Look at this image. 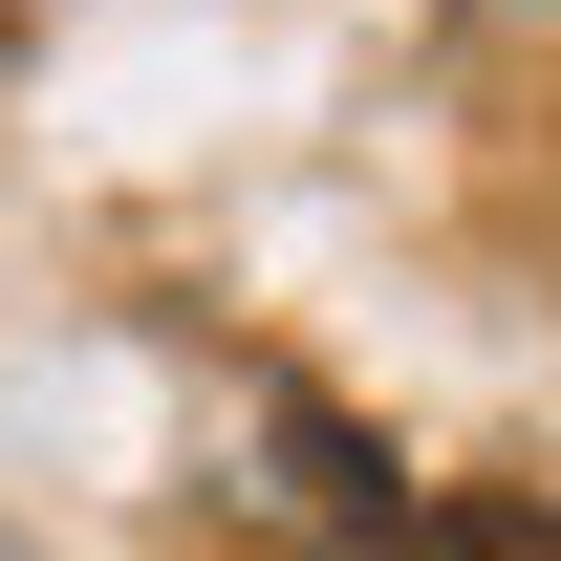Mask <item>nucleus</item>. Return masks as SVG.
<instances>
[{
  "label": "nucleus",
  "mask_w": 561,
  "mask_h": 561,
  "mask_svg": "<svg viewBox=\"0 0 561 561\" xmlns=\"http://www.w3.org/2000/svg\"><path fill=\"white\" fill-rule=\"evenodd\" d=\"M454 561H561V518H518V496H476V518H454Z\"/></svg>",
  "instance_id": "obj_1"
}]
</instances>
